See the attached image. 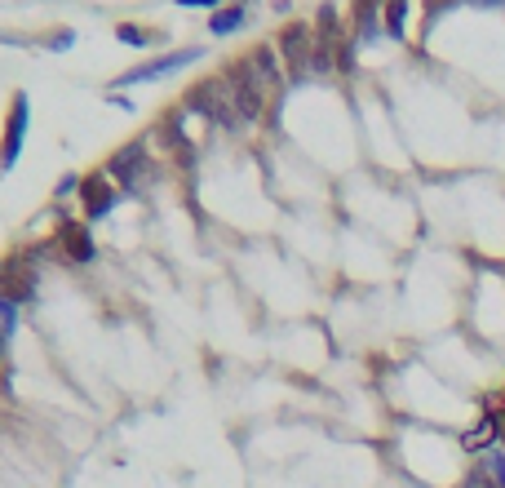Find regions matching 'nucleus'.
Instances as JSON below:
<instances>
[{
	"label": "nucleus",
	"instance_id": "1",
	"mask_svg": "<svg viewBox=\"0 0 505 488\" xmlns=\"http://www.w3.org/2000/svg\"><path fill=\"white\" fill-rule=\"evenodd\" d=\"M187 107L204 111V115H208V124L240 129V115H235V107H231V94H226V85H222V80H204L200 89H191V94H187Z\"/></svg>",
	"mask_w": 505,
	"mask_h": 488
},
{
	"label": "nucleus",
	"instance_id": "2",
	"mask_svg": "<svg viewBox=\"0 0 505 488\" xmlns=\"http://www.w3.org/2000/svg\"><path fill=\"white\" fill-rule=\"evenodd\" d=\"M0 293L23 307V302H36V267L27 262V253H14L0 262Z\"/></svg>",
	"mask_w": 505,
	"mask_h": 488
},
{
	"label": "nucleus",
	"instance_id": "3",
	"mask_svg": "<svg viewBox=\"0 0 505 488\" xmlns=\"http://www.w3.org/2000/svg\"><path fill=\"white\" fill-rule=\"evenodd\" d=\"M106 173L124 187V191H138L147 178H152V156H147V147L142 143H129V147H120L111 164H106Z\"/></svg>",
	"mask_w": 505,
	"mask_h": 488
},
{
	"label": "nucleus",
	"instance_id": "4",
	"mask_svg": "<svg viewBox=\"0 0 505 488\" xmlns=\"http://www.w3.org/2000/svg\"><path fill=\"white\" fill-rule=\"evenodd\" d=\"M27 120H32L27 94H14L9 120H5V138H0V169H14V164H18V156H23V138H27Z\"/></svg>",
	"mask_w": 505,
	"mask_h": 488
},
{
	"label": "nucleus",
	"instance_id": "5",
	"mask_svg": "<svg viewBox=\"0 0 505 488\" xmlns=\"http://www.w3.org/2000/svg\"><path fill=\"white\" fill-rule=\"evenodd\" d=\"M200 58H204V50H173V54H164V58H155V62H142V67L115 76V85L129 89V85H142V80H164V76H173V71H182V67H191V62H200Z\"/></svg>",
	"mask_w": 505,
	"mask_h": 488
},
{
	"label": "nucleus",
	"instance_id": "6",
	"mask_svg": "<svg viewBox=\"0 0 505 488\" xmlns=\"http://www.w3.org/2000/svg\"><path fill=\"white\" fill-rule=\"evenodd\" d=\"M120 196H124V191L111 187V173H89V178L80 182V200H85V217H89V222H98V217L111 214V209L120 205Z\"/></svg>",
	"mask_w": 505,
	"mask_h": 488
},
{
	"label": "nucleus",
	"instance_id": "7",
	"mask_svg": "<svg viewBox=\"0 0 505 488\" xmlns=\"http://www.w3.org/2000/svg\"><path fill=\"white\" fill-rule=\"evenodd\" d=\"M58 249H62V258L71 267H89L98 258V244H94V235H89L85 222H62L58 226Z\"/></svg>",
	"mask_w": 505,
	"mask_h": 488
},
{
	"label": "nucleus",
	"instance_id": "8",
	"mask_svg": "<svg viewBox=\"0 0 505 488\" xmlns=\"http://www.w3.org/2000/svg\"><path fill=\"white\" fill-rule=\"evenodd\" d=\"M315 36H310V27L306 23H289L284 32H280V54L289 58V67H298V71H306V62H310V54H315Z\"/></svg>",
	"mask_w": 505,
	"mask_h": 488
},
{
	"label": "nucleus",
	"instance_id": "9",
	"mask_svg": "<svg viewBox=\"0 0 505 488\" xmlns=\"http://www.w3.org/2000/svg\"><path fill=\"white\" fill-rule=\"evenodd\" d=\"M386 9V0H354V27H359V36L363 41H377L386 27L377 23V14Z\"/></svg>",
	"mask_w": 505,
	"mask_h": 488
},
{
	"label": "nucleus",
	"instance_id": "10",
	"mask_svg": "<svg viewBox=\"0 0 505 488\" xmlns=\"http://www.w3.org/2000/svg\"><path fill=\"white\" fill-rule=\"evenodd\" d=\"M244 23H249V9L231 5V9H217V14L208 18V32H213V36H235Z\"/></svg>",
	"mask_w": 505,
	"mask_h": 488
},
{
	"label": "nucleus",
	"instance_id": "11",
	"mask_svg": "<svg viewBox=\"0 0 505 488\" xmlns=\"http://www.w3.org/2000/svg\"><path fill=\"white\" fill-rule=\"evenodd\" d=\"M386 36H395V41H404L408 36V0H386Z\"/></svg>",
	"mask_w": 505,
	"mask_h": 488
},
{
	"label": "nucleus",
	"instance_id": "12",
	"mask_svg": "<svg viewBox=\"0 0 505 488\" xmlns=\"http://www.w3.org/2000/svg\"><path fill=\"white\" fill-rule=\"evenodd\" d=\"M479 471L492 480V488H505V448H488L479 457Z\"/></svg>",
	"mask_w": 505,
	"mask_h": 488
},
{
	"label": "nucleus",
	"instance_id": "13",
	"mask_svg": "<svg viewBox=\"0 0 505 488\" xmlns=\"http://www.w3.org/2000/svg\"><path fill=\"white\" fill-rule=\"evenodd\" d=\"M252 67H257V76L266 80V85H280V62H275V54L271 50H252Z\"/></svg>",
	"mask_w": 505,
	"mask_h": 488
},
{
	"label": "nucleus",
	"instance_id": "14",
	"mask_svg": "<svg viewBox=\"0 0 505 488\" xmlns=\"http://www.w3.org/2000/svg\"><path fill=\"white\" fill-rule=\"evenodd\" d=\"M333 50H337L333 41H319V45H315V54H310V62H306V71L328 76V71H333Z\"/></svg>",
	"mask_w": 505,
	"mask_h": 488
},
{
	"label": "nucleus",
	"instance_id": "15",
	"mask_svg": "<svg viewBox=\"0 0 505 488\" xmlns=\"http://www.w3.org/2000/svg\"><path fill=\"white\" fill-rule=\"evenodd\" d=\"M115 36H120L124 45H147V32H142V27H133V23H120V27H115Z\"/></svg>",
	"mask_w": 505,
	"mask_h": 488
},
{
	"label": "nucleus",
	"instance_id": "16",
	"mask_svg": "<svg viewBox=\"0 0 505 488\" xmlns=\"http://www.w3.org/2000/svg\"><path fill=\"white\" fill-rule=\"evenodd\" d=\"M14 325H18V307L0 293V328H5V333H14Z\"/></svg>",
	"mask_w": 505,
	"mask_h": 488
},
{
	"label": "nucleus",
	"instance_id": "17",
	"mask_svg": "<svg viewBox=\"0 0 505 488\" xmlns=\"http://www.w3.org/2000/svg\"><path fill=\"white\" fill-rule=\"evenodd\" d=\"M80 182H85V178H76V173H67V178L58 182V196H80Z\"/></svg>",
	"mask_w": 505,
	"mask_h": 488
},
{
	"label": "nucleus",
	"instance_id": "18",
	"mask_svg": "<svg viewBox=\"0 0 505 488\" xmlns=\"http://www.w3.org/2000/svg\"><path fill=\"white\" fill-rule=\"evenodd\" d=\"M71 41H76V36H71V32H58V36H50V50H67V45H71Z\"/></svg>",
	"mask_w": 505,
	"mask_h": 488
},
{
	"label": "nucleus",
	"instance_id": "19",
	"mask_svg": "<svg viewBox=\"0 0 505 488\" xmlns=\"http://www.w3.org/2000/svg\"><path fill=\"white\" fill-rule=\"evenodd\" d=\"M178 5H196V9H217V0H178Z\"/></svg>",
	"mask_w": 505,
	"mask_h": 488
},
{
	"label": "nucleus",
	"instance_id": "20",
	"mask_svg": "<svg viewBox=\"0 0 505 488\" xmlns=\"http://www.w3.org/2000/svg\"><path fill=\"white\" fill-rule=\"evenodd\" d=\"M5 355H9V333L0 328V360H5Z\"/></svg>",
	"mask_w": 505,
	"mask_h": 488
},
{
	"label": "nucleus",
	"instance_id": "21",
	"mask_svg": "<svg viewBox=\"0 0 505 488\" xmlns=\"http://www.w3.org/2000/svg\"><path fill=\"white\" fill-rule=\"evenodd\" d=\"M474 5H505V0H474Z\"/></svg>",
	"mask_w": 505,
	"mask_h": 488
}]
</instances>
